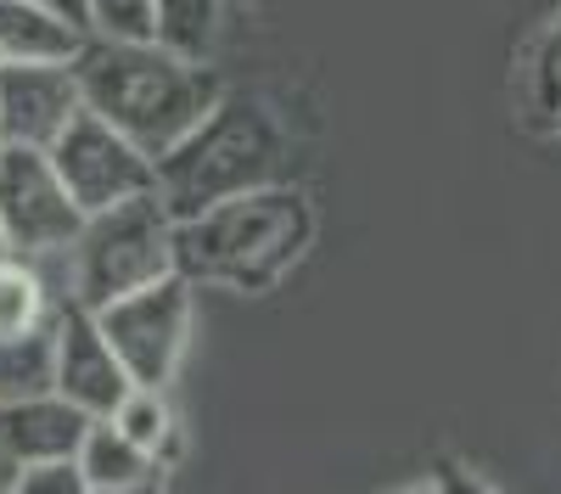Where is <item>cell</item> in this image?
<instances>
[{
	"instance_id": "cell-1",
	"label": "cell",
	"mask_w": 561,
	"mask_h": 494,
	"mask_svg": "<svg viewBox=\"0 0 561 494\" xmlns=\"http://www.w3.org/2000/svg\"><path fill=\"white\" fill-rule=\"evenodd\" d=\"M73 79H79L84 113L113 124L152 163L225 102L219 79L203 62H185V57L163 51V45L90 39L73 62Z\"/></svg>"
},
{
	"instance_id": "cell-2",
	"label": "cell",
	"mask_w": 561,
	"mask_h": 494,
	"mask_svg": "<svg viewBox=\"0 0 561 494\" xmlns=\"http://www.w3.org/2000/svg\"><path fill=\"white\" fill-rule=\"evenodd\" d=\"M309 242H314V203L293 186H259L174 225V264L185 282L264 292L304 259Z\"/></svg>"
},
{
	"instance_id": "cell-3",
	"label": "cell",
	"mask_w": 561,
	"mask_h": 494,
	"mask_svg": "<svg viewBox=\"0 0 561 494\" xmlns=\"http://www.w3.org/2000/svg\"><path fill=\"white\" fill-rule=\"evenodd\" d=\"M287 163V135L264 102H219L185 141L158 158V203L174 225L197 219L242 192L280 186Z\"/></svg>"
},
{
	"instance_id": "cell-4",
	"label": "cell",
	"mask_w": 561,
	"mask_h": 494,
	"mask_svg": "<svg viewBox=\"0 0 561 494\" xmlns=\"http://www.w3.org/2000/svg\"><path fill=\"white\" fill-rule=\"evenodd\" d=\"M73 259V303L79 309H107L140 287H158L180 276L174 264V219L158 203V192L129 197L118 208H102L84 219L79 242L68 248Z\"/></svg>"
},
{
	"instance_id": "cell-5",
	"label": "cell",
	"mask_w": 561,
	"mask_h": 494,
	"mask_svg": "<svg viewBox=\"0 0 561 494\" xmlns=\"http://www.w3.org/2000/svg\"><path fill=\"white\" fill-rule=\"evenodd\" d=\"M96 321L118 354V366L129 388H152L169 393L180 377L185 343H192V282L169 276L158 287H140L107 309H96Z\"/></svg>"
},
{
	"instance_id": "cell-6",
	"label": "cell",
	"mask_w": 561,
	"mask_h": 494,
	"mask_svg": "<svg viewBox=\"0 0 561 494\" xmlns=\"http://www.w3.org/2000/svg\"><path fill=\"white\" fill-rule=\"evenodd\" d=\"M84 231V208L68 197L51 152L0 147V242L18 259L68 253Z\"/></svg>"
},
{
	"instance_id": "cell-7",
	"label": "cell",
	"mask_w": 561,
	"mask_h": 494,
	"mask_svg": "<svg viewBox=\"0 0 561 494\" xmlns=\"http://www.w3.org/2000/svg\"><path fill=\"white\" fill-rule=\"evenodd\" d=\"M51 169L62 174L68 197L90 214L102 208H118L129 197H147L158 192V163L140 152L135 141H124V135L113 124H102L96 113H79L51 147Z\"/></svg>"
},
{
	"instance_id": "cell-8",
	"label": "cell",
	"mask_w": 561,
	"mask_h": 494,
	"mask_svg": "<svg viewBox=\"0 0 561 494\" xmlns=\"http://www.w3.org/2000/svg\"><path fill=\"white\" fill-rule=\"evenodd\" d=\"M51 393H62L96 422H107L129 399V377L118 366L102 321L90 309H79L73 298L51 314Z\"/></svg>"
},
{
	"instance_id": "cell-9",
	"label": "cell",
	"mask_w": 561,
	"mask_h": 494,
	"mask_svg": "<svg viewBox=\"0 0 561 494\" xmlns=\"http://www.w3.org/2000/svg\"><path fill=\"white\" fill-rule=\"evenodd\" d=\"M84 113L73 62H7L0 68V147L51 152L57 135Z\"/></svg>"
},
{
	"instance_id": "cell-10",
	"label": "cell",
	"mask_w": 561,
	"mask_h": 494,
	"mask_svg": "<svg viewBox=\"0 0 561 494\" xmlns=\"http://www.w3.org/2000/svg\"><path fill=\"white\" fill-rule=\"evenodd\" d=\"M90 422L96 416H84L62 393L12 399V404H0V449L18 467H73Z\"/></svg>"
},
{
	"instance_id": "cell-11",
	"label": "cell",
	"mask_w": 561,
	"mask_h": 494,
	"mask_svg": "<svg viewBox=\"0 0 561 494\" xmlns=\"http://www.w3.org/2000/svg\"><path fill=\"white\" fill-rule=\"evenodd\" d=\"M84 45L90 34L39 0H0V62H79Z\"/></svg>"
},
{
	"instance_id": "cell-12",
	"label": "cell",
	"mask_w": 561,
	"mask_h": 494,
	"mask_svg": "<svg viewBox=\"0 0 561 494\" xmlns=\"http://www.w3.org/2000/svg\"><path fill=\"white\" fill-rule=\"evenodd\" d=\"M73 467H79L84 489H129V483H140V478L163 472V467L147 456V449H135L113 422H90V433H84V444H79Z\"/></svg>"
},
{
	"instance_id": "cell-13",
	"label": "cell",
	"mask_w": 561,
	"mask_h": 494,
	"mask_svg": "<svg viewBox=\"0 0 561 494\" xmlns=\"http://www.w3.org/2000/svg\"><path fill=\"white\" fill-rule=\"evenodd\" d=\"M51 292H45V276L18 259V253H0V343L12 337H34L51 326Z\"/></svg>"
},
{
	"instance_id": "cell-14",
	"label": "cell",
	"mask_w": 561,
	"mask_h": 494,
	"mask_svg": "<svg viewBox=\"0 0 561 494\" xmlns=\"http://www.w3.org/2000/svg\"><path fill=\"white\" fill-rule=\"evenodd\" d=\"M219 12L225 0H152V45H163V51L185 62H203L214 51Z\"/></svg>"
},
{
	"instance_id": "cell-15",
	"label": "cell",
	"mask_w": 561,
	"mask_h": 494,
	"mask_svg": "<svg viewBox=\"0 0 561 494\" xmlns=\"http://www.w3.org/2000/svg\"><path fill=\"white\" fill-rule=\"evenodd\" d=\"M135 449H147V456L163 467L180 456V416H174V404L169 393H152V388H129V399L118 404V411L107 416Z\"/></svg>"
},
{
	"instance_id": "cell-16",
	"label": "cell",
	"mask_w": 561,
	"mask_h": 494,
	"mask_svg": "<svg viewBox=\"0 0 561 494\" xmlns=\"http://www.w3.org/2000/svg\"><path fill=\"white\" fill-rule=\"evenodd\" d=\"M51 393V326L34 337L0 343V404Z\"/></svg>"
},
{
	"instance_id": "cell-17",
	"label": "cell",
	"mask_w": 561,
	"mask_h": 494,
	"mask_svg": "<svg viewBox=\"0 0 561 494\" xmlns=\"http://www.w3.org/2000/svg\"><path fill=\"white\" fill-rule=\"evenodd\" d=\"M84 7H90V39L152 45V0H84Z\"/></svg>"
},
{
	"instance_id": "cell-18",
	"label": "cell",
	"mask_w": 561,
	"mask_h": 494,
	"mask_svg": "<svg viewBox=\"0 0 561 494\" xmlns=\"http://www.w3.org/2000/svg\"><path fill=\"white\" fill-rule=\"evenodd\" d=\"M534 102H539V113L561 118V18L550 23L545 45L534 51Z\"/></svg>"
},
{
	"instance_id": "cell-19",
	"label": "cell",
	"mask_w": 561,
	"mask_h": 494,
	"mask_svg": "<svg viewBox=\"0 0 561 494\" xmlns=\"http://www.w3.org/2000/svg\"><path fill=\"white\" fill-rule=\"evenodd\" d=\"M12 494H90L79 467H23Z\"/></svg>"
},
{
	"instance_id": "cell-20",
	"label": "cell",
	"mask_w": 561,
	"mask_h": 494,
	"mask_svg": "<svg viewBox=\"0 0 561 494\" xmlns=\"http://www.w3.org/2000/svg\"><path fill=\"white\" fill-rule=\"evenodd\" d=\"M433 489H438V494H500V489H494L478 467H466V461H455V456H449V461H438Z\"/></svg>"
},
{
	"instance_id": "cell-21",
	"label": "cell",
	"mask_w": 561,
	"mask_h": 494,
	"mask_svg": "<svg viewBox=\"0 0 561 494\" xmlns=\"http://www.w3.org/2000/svg\"><path fill=\"white\" fill-rule=\"evenodd\" d=\"M39 7H45V12H57V18H68L73 28L90 34V7H84V0H39Z\"/></svg>"
},
{
	"instance_id": "cell-22",
	"label": "cell",
	"mask_w": 561,
	"mask_h": 494,
	"mask_svg": "<svg viewBox=\"0 0 561 494\" xmlns=\"http://www.w3.org/2000/svg\"><path fill=\"white\" fill-rule=\"evenodd\" d=\"M169 483H163V472H152V478H140V483H129V489H90V494H163Z\"/></svg>"
},
{
	"instance_id": "cell-23",
	"label": "cell",
	"mask_w": 561,
	"mask_h": 494,
	"mask_svg": "<svg viewBox=\"0 0 561 494\" xmlns=\"http://www.w3.org/2000/svg\"><path fill=\"white\" fill-rule=\"evenodd\" d=\"M18 472H23V467L7 456V449H0V494H12V489H18Z\"/></svg>"
},
{
	"instance_id": "cell-24",
	"label": "cell",
	"mask_w": 561,
	"mask_h": 494,
	"mask_svg": "<svg viewBox=\"0 0 561 494\" xmlns=\"http://www.w3.org/2000/svg\"><path fill=\"white\" fill-rule=\"evenodd\" d=\"M399 494H438V489H433V478H427V483H410V489H399Z\"/></svg>"
},
{
	"instance_id": "cell-25",
	"label": "cell",
	"mask_w": 561,
	"mask_h": 494,
	"mask_svg": "<svg viewBox=\"0 0 561 494\" xmlns=\"http://www.w3.org/2000/svg\"><path fill=\"white\" fill-rule=\"evenodd\" d=\"M0 253H7V242H0Z\"/></svg>"
},
{
	"instance_id": "cell-26",
	"label": "cell",
	"mask_w": 561,
	"mask_h": 494,
	"mask_svg": "<svg viewBox=\"0 0 561 494\" xmlns=\"http://www.w3.org/2000/svg\"><path fill=\"white\" fill-rule=\"evenodd\" d=\"M0 68H7V62H0Z\"/></svg>"
}]
</instances>
